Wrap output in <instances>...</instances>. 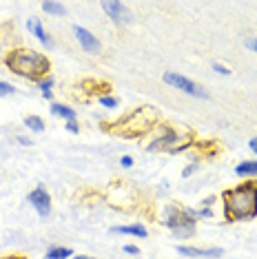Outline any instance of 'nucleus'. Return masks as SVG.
<instances>
[{
	"mask_svg": "<svg viewBox=\"0 0 257 259\" xmlns=\"http://www.w3.org/2000/svg\"><path fill=\"white\" fill-rule=\"evenodd\" d=\"M27 199H29V204L38 210L40 217H49V213H51V195L47 193V188L42 184L33 188V191L29 193Z\"/></svg>",
	"mask_w": 257,
	"mask_h": 259,
	"instance_id": "0eeeda50",
	"label": "nucleus"
},
{
	"mask_svg": "<svg viewBox=\"0 0 257 259\" xmlns=\"http://www.w3.org/2000/svg\"><path fill=\"white\" fill-rule=\"evenodd\" d=\"M226 222H248L257 217V180H242L222 193Z\"/></svg>",
	"mask_w": 257,
	"mask_h": 259,
	"instance_id": "f257e3e1",
	"label": "nucleus"
},
{
	"mask_svg": "<svg viewBox=\"0 0 257 259\" xmlns=\"http://www.w3.org/2000/svg\"><path fill=\"white\" fill-rule=\"evenodd\" d=\"M202 217H213V210L211 208H200V220Z\"/></svg>",
	"mask_w": 257,
	"mask_h": 259,
	"instance_id": "a878e982",
	"label": "nucleus"
},
{
	"mask_svg": "<svg viewBox=\"0 0 257 259\" xmlns=\"http://www.w3.org/2000/svg\"><path fill=\"white\" fill-rule=\"evenodd\" d=\"M197 168H200V164H197V162H193V164H189V166H186L184 170H182V178H191V175L193 173H195V170Z\"/></svg>",
	"mask_w": 257,
	"mask_h": 259,
	"instance_id": "aec40b11",
	"label": "nucleus"
},
{
	"mask_svg": "<svg viewBox=\"0 0 257 259\" xmlns=\"http://www.w3.org/2000/svg\"><path fill=\"white\" fill-rule=\"evenodd\" d=\"M38 84V89L42 91V93H51V87L56 84V80H54V75H47V78H42L40 82H36Z\"/></svg>",
	"mask_w": 257,
	"mask_h": 259,
	"instance_id": "a211bd4d",
	"label": "nucleus"
},
{
	"mask_svg": "<svg viewBox=\"0 0 257 259\" xmlns=\"http://www.w3.org/2000/svg\"><path fill=\"white\" fill-rule=\"evenodd\" d=\"M178 252L182 257H200V259H218L224 255L222 248H200V246H178Z\"/></svg>",
	"mask_w": 257,
	"mask_h": 259,
	"instance_id": "1a4fd4ad",
	"label": "nucleus"
},
{
	"mask_svg": "<svg viewBox=\"0 0 257 259\" xmlns=\"http://www.w3.org/2000/svg\"><path fill=\"white\" fill-rule=\"evenodd\" d=\"M246 47H248L250 51H255V54H257V38H248L246 40Z\"/></svg>",
	"mask_w": 257,
	"mask_h": 259,
	"instance_id": "393cba45",
	"label": "nucleus"
},
{
	"mask_svg": "<svg viewBox=\"0 0 257 259\" xmlns=\"http://www.w3.org/2000/svg\"><path fill=\"white\" fill-rule=\"evenodd\" d=\"M111 233H115V235H131V237H140V239H144L149 235L147 228L140 226V224H131V226H113V228H111Z\"/></svg>",
	"mask_w": 257,
	"mask_h": 259,
	"instance_id": "f8f14e48",
	"label": "nucleus"
},
{
	"mask_svg": "<svg viewBox=\"0 0 257 259\" xmlns=\"http://www.w3.org/2000/svg\"><path fill=\"white\" fill-rule=\"evenodd\" d=\"M71 259H96V257H89V255H73Z\"/></svg>",
	"mask_w": 257,
	"mask_h": 259,
	"instance_id": "c85d7f7f",
	"label": "nucleus"
},
{
	"mask_svg": "<svg viewBox=\"0 0 257 259\" xmlns=\"http://www.w3.org/2000/svg\"><path fill=\"white\" fill-rule=\"evenodd\" d=\"M248 149H250V151H253L255 155H257V138H253V140H250V142H248Z\"/></svg>",
	"mask_w": 257,
	"mask_h": 259,
	"instance_id": "bb28decb",
	"label": "nucleus"
},
{
	"mask_svg": "<svg viewBox=\"0 0 257 259\" xmlns=\"http://www.w3.org/2000/svg\"><path fill=\"white\" fill-rule=\"evenodd\" d=\"M120 164H122V166H124V168H131V166H133V157L122 155V157H120Z\"/></svg>",
	"mask_w": 257,
	"mask_h": 259,
	"instance_id": "b1692460",
	"label": "nucleus"
},
{
	"mask_svg": "<svg viewBox=\"0 0 257 259\" xmlns=\"http://www.w3.org/2000/svg\"><path fill=\"white\" fill-rule=\"evenodd\" d=\"M235 175L242 180H257V160H244L235 166Z\"/></svg>",
	"mask_w": 257,
	"mask_h": 259,
	"instance_id": "9b49d317",
	"label": "nucleus"
},
{
	"mask_svg": "<svg viewBox=\"0 0 257 259\" xmlns=\"http://www.w3.org/2000/svg\"><path fill=\"white\" fill-rule=\"evenodd\" d=\"M102 11L111 18V22H115V25H128V20H131V11L124 3H120V0H104L100 5Z\"/></svg>",
	"mask_w": 257,
	"mask_h": 259,
	"instance_id": "423d86ee",
	"label": "nucleus"
},
{
	"mask_svg": "<svg viewBox=\"0 0 257 259\" xmlns=\"http://www.w3.org/2000/svg\"><path fill=\"white\" fill-rule=\"evenodd\" d=\"M42 11H47V14H51V16H64L67 14V7H64L62 3H42Z\"/></svg>",
	"mask_w": 257,
	"mask_h": 259,
	"instance_id": "dca6fc26",
	"label": "nucleus"
},
{
	"mask_svg": "<svg viewBox=\"0 0 257 259\" xmlns=\"http://www.w3.org/2000/svg\"><path fill=\"white\" fill-rule=\"evenodd\" d=\"M162 80H164L168 87H173V89H178V91L189 93V96H193V98L208 100V93L204 91L200 84H195V82H193V80L184 78V75H180V73H175V71H166L164 75H162Z\"/></svg>",
	"mask_w": 257,
	"mask_h": 259,
	"instance_id": "39448f33",
	"label": "nucleus"
},
{
	"mask_svg": "<svg viewBox=\"0 0 257 259\" xmlns=\"http://www.w3.org/2000/svg\"><path fill=\"white\" fill-rule=\"evenodd\" d=\"M64 126H67V131L69 133H80V126H78V122H67V124H64Z\"/></svg>",
	"mask_w": 257,
	"mask_h": 259,
	"instance_id": "5701e85b",
	"label": "nucleus"
},
{
	"mask_svg": "<svg viewBox=\"0 0 257 259\" xmlns=\"http://www.w3.org/2000/svg\"><path fill=\"white\" fill-rule=\"evenodd\" d=\"M73 33H75V40H78L80 47H82V51H87V54H91V56H93V54H100V51H102L100 40L93 36L89 29L75 25V27H73Z\"/></svg>",
	"mask_w": 257,
	"mask_h": 259,
	"instance_id": "6e6552de",
	"label": "nucleus"
},
{
	"mask_svg": "<svg viewBox=\"0 0 257 259\" xmlns=\"http://www.w3.org/2000/svg\"><path fill=\"white\" fill-rule=\"evenodd\" d=\"M27 29L40 40V45H42V47H47V49H49V47H54V40L49 38V33L45 31V25L40 22V16H31V18L27 20Z\"/></svg>",
	"mask_w": 257,
	"mask_h": 259,
	"instance_id": "9d476101",
	"label": "nucleus"
},
{
	"mask_svg": "<svg viewBox=\"0 0 257 259\" xmlns=\"http://www.w3.org/2000/svg\"><path fill=\"white\" fill-rule=\"evenodd\" d=\"M197 220H200V210L189 208V206H178V204H166L162 208V224L171 228L175 237H191L195 233Z\"/></svg>",
	"mask_w": 257,
	"mask_h": 259,
	"instance_id": "20e7f679",
	"label": "nucleus"
},
{
	"mask_svg": "<svg viewBox=\"0 0 257 259\" xmlns=\"http://www.w3.org/2000/svg\"><path fill=\"white\" fill-rule=\"evenodd\" d=\"M160 122V111L155 107H149V104H142V107H138L136 111H131L128 115L113 122V124H102V128L107 133L122 135V138H142V135L155 131V126Z\"/></svg>",
	"mask_w": 257,
	"mask_h": 259,
	"instance_id": "7ed1b4c3",
	"label": "nucleus"
},
{
	"mask_svg": "<svg viewBox=\"0 0 257 259\" xmlns=\"http://www.w3.org/2000/svg\"><path fill=\"white\" fill-rule=\"evenodd\" d=\"M122 250H124L126 255H140V248H138V246H133V244H126V246H122Z\"/></svg>",
	"mask_w": 257,
	"mask_h": 259,
	"instance_id": "4be33fe9",
	"label": "nucleus"
},
{
	"mask_svg": "<svg viewBox=\"0 0 257 259\" xmlns=\"http://www.w3.org/2000/svg\"><path fill=\"white\" fill-rule=\"evenodd\" d=\"M98 102H100L104 109H115L120 104V100L115 96H100V98H98Z\"/></svg>",
	"mask_w": 257,
	"mask_h": 259,
	"instance_id": "f3484780",
	"label": "nucleus"
},
{
	"mask_svg": "<svg viewBox=\"0 0 257 259\" xmlns=\"http://www.w3.org/2000/svg\"><path fill=\"white\" fill-rule=\"evenodd\" d=\"M14 93H16V87H14V84H9V82H3V80H0V98L14 96Z\"/></svg>",
	"mask_w": 257,
	"mask_h": 259,
	"instance_id": "6ab92c4d",
	"label": "nucleus"
},
{
	"mask_svg": "<svg viewBox=\"0 0 257 259\" xmlns=\"http://www.w3.org/2000/svg\"><path fill=\"white\" fill-rule=\"evenodd\" d=\"M51 113L58 115V117H64L67 122H73L75 120V109H71L69 104H60V102H54L51 104Z\"/></svg>",
	"mask_w": 257,
	"mask_h": 259,
	"instance_id": "ddd939ff",
	"label": "nucleus"
},
{
	"mask_svg": "<svg viewBox=\"0 0 257 259\" xmlns=\"http://www.w3.org/2000/svg\"><path fill=\"white\" fill-rule=\"evenodd\" d=\"M73 250L67 246H49L45 252V259H71Z\"/></svg>",
	"mask_w": 257,
	"mask_h": 259,
	"instance_id": "4468645a",
	"label": "nucleus"
},
{
	"mask_svg": "<svg viewBox=\"0 0 257 259\" xmlns=\"http://www.w3.org/2000/svg\"><path fill=\"white\" fill-rule=\"evenodd\" d=\"M213 71H215V73H222V75H231V69L224 67V64H220V62L213 64Z\"/></svg>",
	"mask_w": 257,
	"mask_h": 259,
	"instance_id": "412c9836",
	"label": "nucleus"
},
{
	"mask_svg": "<svg viewBox=\"0 0 257 259\" xmlns=\"http://www.w3.org/2000/svg\"><path fill=\"white\" fill-rule=\"evenodd\" d=\"M3 259H25V257H20V255H9V257H3Z\"/></svg>",
	"mask_w": 257,
	"mask_h": 259,
	"instance_id": "c756f323",
	"label": "nucleus"
},
{
	"mask_svg": "<svg viewBox=\"0 0 257 259\" xmlns=\"http://www.w3.org/2000/svg\"><path fill=\"white\" fill-rule=\"evenodd\" d=\"M3 62L14 75L29 82H40L47 75H51V60L42 51L29 49V47H14L5 51Z\"/></svg>",
	"mask_w": 257,
	"mask_h": 259,
	"instance_id": "f03ea898",
	"label": "nucleus"
},
{
	"mask_svg": "<svg viewBox=\"0 0 257 259\" xmlns=\"http://www.w3.org/2000/svg\"><path fill=\"white\" fill-rule=\"evenodd\" d=\"M25 126L29 131H36V133H42L45 131V120L40 115H27L25 117Z\"/></svg>",
	"mask_w": 257,
	"mask_h": 259,
	"instance_id": "2eb2a0df",
	"label": "nucleus"
},
{
	"mask_svg": "<svg viewBox=\"0 0 257 259\" xmlns=\"http://www.w3.org/2000/svg\"><path fill=\"white\" fill-rule=\"evenodd\" d=\"M18 140V144H25V146H31V140L29 138H16Z\"/></svg>",
	"mask_w": 257,
	"mask_h": 259,
	"instance_id": "cd10ccee",
	"label": "nucleus"
}]
</instances>
